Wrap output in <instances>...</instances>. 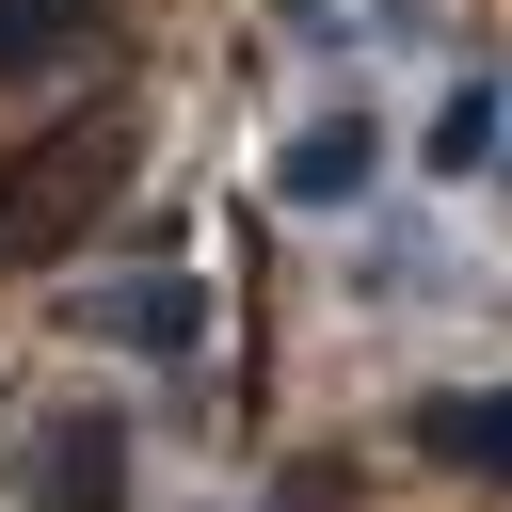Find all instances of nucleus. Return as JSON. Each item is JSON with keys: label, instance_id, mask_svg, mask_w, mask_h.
Masks as SVG:
<instances>
[{"label": "nucleus", "instance_id": "3", "mask_svg": "<svg viewBox=\"0 0 512 512\" xmlns=\"http://www.w3.org/2000/svg\"><path fill=\"white\" fill-rule=\"evenodd\" d=\"M80 320H96V336H128V352H192V336H208V304H192V272H128V288H96Z\"/></svg>", "mask_w": 512, "mask_h": 512}, {"label": "nucleus", "instance_id": "6", "mask_svg": "<svg viewBox=\"0 0 512 512\" xmlns=\"http://www.w3.org/2000/svg\"><path fill=\"white\" fill-rule=\"evenodd\" d=\"M272 192H288V208H336V192H368V128H352V112H320V128L272 160Z\"/></svg>", "mask_w": 512, "mask_h": 512}, {"label": "nucleus", "instance_id": "4", "mask_svg": "<svg viewBox=\"0 0 512 512\" xmlns=\"http://www.w3.org/2000/svg\"><path fill=\"white\" fill-rule=\"evenodd\" d=\"M48 512H128V416H64L48 432Z\"/></svg>", "mask_w": 512, "mask_h": 512}, {"label": "nucleus", "instance_id": "8", "mask_svg": "<svg viewBox=\"0 0 512 512\" xmlns=\"http://www.w3.org/2000/svg\"><path fill=\"white\" fill-rule=\"evenodd\" d=\"M496 160H512V128H496Z\"/></svg>", "mask_w": 512, "mask_h": 512}, {"label": "nucleus", "instance_id": "2", "mask_svg": "<svg viewBox=\"0 0 512 512\" xmlns=\"http://www.w3.org/2000/svg\"><path fill=\"white\" fill-rule=\"evenodd\" d=\"M400 448L448 464V480H512V384H432V400L400 416Z\"/></svg>", "mask_w": 512, "mask_h": 512}, {"label": "nucleus", "instance_id": "1", "mask_svg": "<svg viewBox=\"0 0 512 512\" xmlns=\"http://www.w3.org/2000/svg\"><path fill=\"white\" fill-rule=\"evenodd\" d=\"M144 176V112H64V128H32L16 160H0V272H64L96 224H112V192Z\"/></svg>", "mask_w": 512, "mask_h": 512}, {"label": "nucleus", "instance_id": "5", "mask_svg": "<svg viewBox=\"0 0 512 512\" xmlns=\"http://www.w3.org/2000/svg\"><path fill=\"white\" fill-rule=\"evenodd\" d=\"M112 32V0H0V80H48Z\"/></svg>", "mask_w": 512, "mask_h": 512}, {"label": "nucleus", "instance_id": "7", "mask_svg": "<svg viewBox=\"0 0 512 512\" xmlns=\"http://www.w3.org/2000/svg\"><path fill=\"white\" fill-rule=\"evenodd\" d=\"M496 112H512V96H496V80H464V96L432 112V160H448V176H480V160H496Z\"/></svg>", "mask_w": 512, "mask_h": 512}]
</instances>
